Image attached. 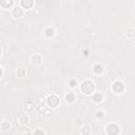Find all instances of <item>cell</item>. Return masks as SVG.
<instances>
[{
  "mask_svg": "<svg viewBox=\"0 0 135 135\" xmlns=\"http://www.w3.org/2000/svg\"><path fill=\"white\" fill-rule=\"evenodd\" d=\"M17 74H18V76L23 77V76L26 75V71H24V70H22V69H20V70H18V71H17Z\"/></svg>",
  "mask_w": 135,
  "mask_h": 135,
  "instance_id": "cell-16",
  "label": "cell"
},
{
  "mask_svg": "<svg viewBox=\"0 0 135 135\" xmlns=\"http://www.w3.org/2000/svg\"><path fill=\"white\" fill-rule=\"evenodd\" d=\"M10 127H11L10 122H7V121H4V122H2V125H1V129H2L3 131H7V130L10 129Z\"/></svg>",
  "mask_w": 135,
  "mask_h": 135,
  "instance_id": "cell-13",
  "label": "cell"
},
{
  "mask_svg": "<svg viewBox=\"0 0 135 135\" xmlns=\"http://www.w3.org/2000/svg\"><path fill=\"white\" fill-rule=\"evenodd\" d=\"M13 4V1H0V5H1L3 9H7Z\"/></svg>",
  "mask_w": 135,
  "mask_h": 135,
  "instance_id": "cell-10",
  "label": "cell"
},
{
  "mask_svg": "<svg viewBox=\"0 0 135 135\" xmlns=\"http://www.w3.org/2000/svg\"><path fill=\"white\" fill-rule=\"evenodd\" d=\"M102 71H104V68H102L101 65H95L93 68V72L95 74H100V73H102Z\"/></svg>",
  "mask_w": 135,
  "mask_h": 135,
  "instance_id": "cell-7",
  "label": "cell"
},
{
  "mask_svg": "<svg viewBox=\"0 0 135 135\" xmlns=\"http://www.w3.org/2000/svg\"><path fill=\"white\" fill-rule=\"evenodd\" d=\"M93 98H94V101H96V102H100V101H101V99H102V96H101V94H95L94 96H93Z\"/></svg>",
  "mask_w": 135,
  "mask_h": 135,
  "instance_id": "cell-14",
  "label": "cell"
},
{
  "mask_svg": "<svg viewBox=\"0 0 135 135\" xmlns=\"http://www.w3.org/2000/svg\"><path fill=\"white\" fill-rule=\"evenodd\" d=\"M125 89V87H124V83L119 80H116L114 83H113V91L116 92V93H120L122 92Z\"/></svg>",
  "mask_w": 135,
  "mask_h": 135,
  "instance_id": "cell-4",
  "label": "cell"
},
{
  "mask_svg": "<svg viewBox=\"0 0 135 135\" xmlns=\"http://www.w3.org/2000/svg\"><path fill=\"white\" fill-rule=\"evenodd\" d=\"M0 55H1V49H0Z\"/></svg>",
  "mask_w": 135,
  "mask_h": 135,
  "instance_id": "cell-23",
  "label": "cell"
},
{
  "mask_svg": "<svg viewBox=\"0 0 135 135\" xmlns=\"http://www.w3.org/2000/svg\"><path fill=\"white\" fill-rule=\"evenodd\" d=\"M94 83L91 80H85L81 83L80 85V90L82 91V93L84 94H92L94 91Z\"/></svg>",
  "mask_w": 135,
  "mask_h": 135,
  "instance_id": "cell-1",
  "label": "cell"
},
{
  "mask_svg": "<svg viewBox=\"0 0 135 135\" xmlns=\"http://www.w3.org/2000/svg\"><path fill=\"white\" fill-rule=\"evenodd\" d=\"M59 97L57 96V95H51V96L47 98V104H49V106L55 108V107H57L59 105Z\"/></svg>",
  "mask_w": 135,
  "mask_h": 135,
  "instance_id": "cell-3",
  "label": "cell"
},
{
  "mask_svg": "<svg viewBox=\"0 0 135 135\" xmlns=\"http://www.w3.org/2000/svg\"><path fill=\"white\" fill-rule=\"evenodd\" d=\"M104 112H102V111H97V112H96V116L98 117V118H102V117H104Z\"/></svg>",
  "mask_w": 135,
  "mask_h": 135,
  "instance_id": "cell-17",
  "label": "cell"
},
{
  "mask_svg": "<svg viewBox=\"0 0 135 135\" xmlns=\"http://www.w3.org/2000/svg\"><path fill=\"white\" fill-rule=\"evenodd\" d=\"M12 15L14 16V17H16V18L22 17V15H23L22 7L21 6H15L14 9H13V11H12Z\"/></svg>",
  "mask_w": 135,
  "mask_h": 135,
  "instance_id": "cell-5",
  "label": "cell"
},
{
  "mask_svg": "<svg viewBox=\"0 0 135 135\" xmlns=\"http://www.w3.org/2000/svg\"><path fill=\"white\" fill-rule=\"evenodd\" d=\"M45 35H46L47 37L53 36V35H54V30H53V29H46V31H45Z\"/></svg>",
  "mask_w": 135,
  "mask_h": 135,
  "instance_id": "cell-15",
  "label": "cell"
},
{
  "mask_svg": "<svg viewBox=\"0 0 135 135\" xmlns=\"http://www.w3.org/2000/svg\"><path fill=\"white\" fill-rule=\"evenodd\" d=\"M21 5L23 6V7H26V9H31L32 6L34 5V2L33 1H31V0H22L21 1Z\"/></svg>",
  "mask_w": 135,
  "mask_h": 135,
  "instance_id": "cell-6",
  "label": "cell"
},
{
  "mask_svg": "<svg viewBox=\"0 0 135 135\" xmlns=\"http://www.w3.org/2000/svg\"><path fill=\"white\" fill-rule=\"evenodd\" d=\"M80 131H81V133L84 134V135H89V134L91 133V129H90V127H88V126H87V127H82Z\"/></svg>",
  "mask_w": 135,
  "mask_h": 135,
  "instance_id": "cell-12",
  "label": "cell"
},
{
  "mask_svg": "<svg viewBox=\"0 0 135 135\" xmlns=\"http://www.w3.org/2000/svg\"><path fill=\"white\" fill-rule=\"evenodd\" d=\"M129 36L130 37H133V30H130L129 31Z\"/></svg>",
  "mask_w": 135,
  "mask_h": 135,
  "instance_id": "cell-21",
  "label": "cell"
},
{
  "mask_svg": "<svg viewBox=\"0 0 135 135\" xmlns=\"http://www.w3.org/2000/svg\"><path fill=\"white\" fill-rule=\"evenodd\" d=\"M1 75H2V70H1V68H0V77H1Z\"/></svg>",
  "mask_w": 135,
  "mask_h": 135,
  "instance_id": "cell-22",
  "label": "cell"
},
{
  "mask_svg": "<svg viewBox=\"0 0 135 135\" xmlns=\"http://www.w3.org/2000/svg\"><path fill=\"white\" fill-rule=\"evenodd\" d=\"M32 61H33L34 63H37V65H40V63L42 62V59H41V56L40 55H38V54H36V55H34L33 57H32Z\"/></svg>",
  "mask_w": 135,
  "mask_h": 135,
  "instance_id": "cell-8",
  "label": "cell"
},
{
  "mask_svg": "<svg viewBox=\"0 0 135 135\" xmlns=\"http://www.w3.org/2000/svg\"><path fill=\"white\" fill-rule=\"evenodd\" d=\"M34 135H44V132L42 130H36Z\"/></svg>",
  "mask_w": 135,
  "mask_h": 135,
  "instance_id": "cell-18",
  "label": "cell"
},
{
  "mask_svg": "<svg viewBox=\"0 0 135 135\" xmlns=\"http://www.w3.org/2000/svg\"><path fill=\"white\" fill-rule=\"evenodd\" d=\"M29 121H30V119H29L28 116H23V117L20 118V124L22 126H24V127H27L29 125Z\"/></svg>",
  "mask_w": 135,
  "mask_h": 135,
  "instance_id": "cell-9",
  "label": "cell"
},
{
  "mask_svg": "<svg viewBox=\"0 0 135 135\" xmlns=\"http://www.w3.org/2000/svg\"><path fill=\"white\" fill-rule=\"evenodd\" d=\"M75 83H76L75 80H71V81H70V85H71V87H75Z\"/></svg>",
  "mask_w": 135,
  "mask_h": 135,
  "instance_id": "cell-20",
  "label": "cell"
},
{
  "mask_svg": "<svg viewBox=\"0 0 135 135\" xmlns=\"http://www.w3.org/2000/svg\"><path fill=\"white\" fill-rule=\"evenodd\" d=\"M74 99H75L74 94H72V93H68V94L66 95V100H67V101H69V102H73Z\"/></svg>",
  "mask_w": 135,
  "mask_h": 135,
  "instance_id": "cell-11",
  "label": "cell"
},
{
  "mask_svg": "<svg viewBox=\"0 0 135 135\" xmlns=\"http://www.w3.org/2000/svg\"><path fill=\"white\" fill-rule=\"evenodd\" d=\"M29 134H30V130L28 128H26V129L22 130V135H29Z\"/></svg>",
  "mask_w": 135,
  "mask_h": 135,
  "instance_id": "cell-19",
  "label": "cell"
},
{
  "mask_svg": "<svg viewBox=\"0 0 135 135\" xmlns=\"http://www.w3.org/2000/svg\"><path fill=\"white\" fill-rule=\"evenodd\" d=\"M106 132L108 135H118V133H119V127L115 124H110L107 126Z\"/></svg>",
  "mask_w": 135,
  "mask_h": 135,
  "instance_id": "cell-2",
  "label": "cell"
}]
</instances>
